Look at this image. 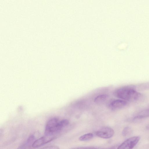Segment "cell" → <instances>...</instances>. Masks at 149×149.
<instances>
[{"mask_svg":"<svg viewBox=\"0 0 149 149\" xmlns=\"http://www.w3.org/2000/svg\"><path fill=\"white\" fill-rule=\"evenodd\" d=\"M114 134L113 130L108 126H104L96 132L98 137L103 139H109Z\"/></svg>","mask_w":149,"mask_h":149,"instance_id":"5","label":"cell"},{"mask_svg":"<svg viewBox=\"0 0 149 149\" xmlns=\"http://www.w3.org/2000/svg\"><path fill=\"white\" fill-rule=\"evenodd\" d=\"M35 136L33 135L30 136L27 139L26 142L21 146L20 147L19 149H25L30 146L31 144H33L34 141Z\"/></svg>","mask_w":149,"mask_h":149,"instance_id":"8","label":"cell"},{"mask_svg":"<svg viewBox=\"0 0 149 149\" xmlns=\"http://www.w3.org/2000/svg\"><path fill=\"white\" fill-rule=\"evenodd\" d=\"M54 135H45L36 141L32 144V147L34 148H38L53 140L56 137Z\"/></svg>","mask_w":149,"mask_h":149,"instance_id":"6","label":"cell"},{"mask_svg":"<svg viewBox=\"0 0 149 149\" xmlns=\"http://www.w3.org/2000/svg\"><path fill=\"white\" fill-rule=\"evenodd\" d=\"M69 123V121L66 119L59 121L56 118H52L47 123L45 134L56 136V135L66 127Z\"/></svg>","mask_w":149,"mask_h":149,"instance_id":"2","label":"cell"},{"mask_svg":"<svg viewBox=\"0 0 149 149\" xmlns=\"http://www.w3.org/2000/svg\"><path fill=\"white\" fill-rule=\"evenodd\" d=\"M40 149H60L58 146H50L43 147Z\"/></svg>","mask_w":149,"mask_h":149,"instance_id":"11","label":"cell"},{"mask_svg":"<svg viewBox=\"0 0 149 149\" xmlns=\"http://www.w3.org/2000/svg\"><path fill=\"white\" fill-rule=\"evenodd\" d=\"M149 110V109H148Z\"/></svg>","mask_w":149,"mask_h":149,"instance_id":"13","label":"cell"},{"mask_svg":"<svg viewBox=\"0 0 149 149\" xmlns=\"http://www.w3.org/2000/svg\"><path fill=\"white\" fill-rule=\"evenodd\" d=\"M93 136V134L92 133H88L84 134L81 136L79 138V139L81 141H86L92 139Z\"/></svg>","mask_w":149,"mask_h":149,"instance_id":"9","label":"cell"},{"mask_svg":"<svg viewBox=\"0 0 149 149\" xmlns=\"http://www.w3.org/2000/svg\"><path fill=\"white\" fill-rule=\"evenodd\" d=\"M139 136L130 137L121 144L117 149H132L136 145L140 140Z\"/></svg>","mask_w":149,"mask_h":149,"instance_id":"4","label":"cell"},{"mask_svg":"<svg viewBox=\"0 0 149 149\" xmlns=\"http://www.w3.org/2000/svg\"><path fill=\"white\" fill-rule=\"evenodd\" d=\"M132 132V130L129 127H125L123 130L122 132L123 135L124 136L130 135Z\"/></svg>","mask_w":149,"mask_h":149,"instance_id":"10","label":"cell"},{"mask_svg":"<svg viewBox=\"0 0 149 149\" xmlns=\"http://www.w3.org/2000/svg\"><path fill=\"white\" fill-rule=\"evenodd\" d=\"M72 149H97L94 148L81 147L75 148Z\"/></svg>","mask_w":149,"mask_h":149,"instance_id":"12","label":"cell"},{"mask_svg":"<svg viewBox=\"0 0 149 149\" xmlns=\"http://www.w3.org/2000/svg\"><path fill=\"white\" fill-rule=\"evenodd\" d=\"M114 95L119 99L127 102L135 101L141 97V94L137 92L133 88L125 86L118 88L113 92Z\"/></svg>","mask_w":149,"mask_h":149,"instance_id":"1","label":"cell"},{"mask_svg":"<svg viewBox=\"0 0 149 149\" xmlns=\"http://www.w3.org/2000/svg\"><path fill=\"white\" fill-rule=\"evenodd\" d=\"M127 104V102L121 99H112L107 103V106L111 110L116 111L124 107Z\"/></svg>","mask_w":149,"mask_h":149,"instance_id":"3","label":"cell"},{"mask_svg":"<svg viewBox=\"0 0 149 149\" xmlns=\"http://www.w3.org/2000/svg\"><path fill=\"white\" fill-rule=\"evenodd\" d=\"M108 97V95L107 94H102L96 97L94 99V102L98 104H103Z\"/></svg>","mask_w":149,"mask_h":149,"instance_id":"7","label":"cell"}]
</instances>
